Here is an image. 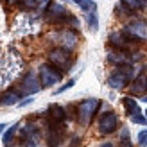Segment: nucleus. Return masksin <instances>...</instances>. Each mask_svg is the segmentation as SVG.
Returning <instances> with one entry per match:
<instances>
[{
    "label": "nucleus",
    "instance_id": "obj_23",
    "mask_svg": "<svg viewBox=\"0 0 147 147\" xmlns=\"http://www.w3.org/2000/svg\"><path fill=\"white\" fill-rule=\"evenodd\" d=\"M120 147H133V144H131V140H129L127 129H124V133H122V144H120Z\"/></svg>",
    "mask_w": 147,
    "mask_h": 147
},
{
    "label": "nucleus",
    "instance_id": "obj_29",
    "mask_svg": "<svg viewBox=\"0 0 147 147\" xmlns=\"http://www.w3.org/2000/svg\"><path fill=\"white\" fill-rule=\"evenodd\" d=\"M99 147H113V144H109V142H104V144H100Z\"/></svg>",
    "mask_w": 147,
    "mask_h": 147
},
{
    "label": "nucleus",
    "instance_id": "obj_15",
    "mask_svg": "<svg viewBox=\"0 0 147 147\" xmlns=\"http://www.w3.org/2000/svg\"><path fill=\"white\" fill-rule=\"evenodd\" d=\"M131 93L133 95H144L147 92V76H144V74H140L135 81H133V84H131Z\"/></svg>",
    "mask_w": 147,
    "mask_h": 147
},
{
    "label": "nucleus",
    "instance_id": "obj_5",
    "mask_svg": "<svg viewBox=\"0 0 147 147\" xmlns=\"http://www.w3.org/2000/svg\"><path fill=\"white\" fill-rule=\"evenodd\" d=\"M122 32L126 34L131 41L140 43V41H144L147 38V25L142 20H135V22H131V24H127L126 27H124Z\"/></svg>",
    "mask_w": 147,
    "mask_h": 147
},
{
    "label": "nucleus",
    "instance_id": "obj_22",
    "mask_svg": "<svg viewBox=\"0 0 147 147\" xmlns=\"http://www.w3.org/2000/svg\"><path fill=\"white\" fill-rule=\"evenodd\" d=\"M138 145L140 147H147V129L138 133Z\"/></svg>",
    "mask_w": 147,
    "mask_h": 147
},
{
    "label": "nucleus",
    "instance_id": "obj_28",
    "mask_svg": "<svg viewBox=\"0 0 147 147\" xmlns=\"http://www.w3.org/2000/svg\"><path fill=\"white\" fill-rule=\"evenodd\" d=\"M31 102H32V99H25V100H20L18 106H27V104H31Z\"/></svg>",
    "mask_w": 147,
    "mask_h": 147
},
{
    "label": "nucleus",
    "instance_id": "obj_25",
    "mask_svg": "<svg viewBox=\"0 0 147 147\" xmlns=\"http://www.w3.org/2000/svg\"><path fill=\"white\" fill-rule=\"evenodd\" d=\"M131 120H133L135 124H147V117H144L142 113H136L131 117Z\"/></svg>",
    "mask_w": 147,
    "mask_h": 147
},
{
    "label": "nucleus",
    "instance_id": "obj_12",
    "mask_svg": "<svg viewBox=\"0 0 147 147\" xmlns=\"http://www.w3.org/2000/svg\"><path fill=\"white\" fill-rule=\"evenodd\" d=\"M56 40L61 43V47L63 49H76L77 47V34L72 31V29H63V31H59L56 34Z\"/></svg>",
    "mask_w": 147,
    "mask_h": 147
},
{
    "label": "nucleus",
    "instance_id": "obj_1",
    "mask_svg": "<svg viewBox=\"0 0 147 147\" xmlns=\"http://www.w3.org/2000/svg\"><path fill=\"white\" fill-rule=\"evenodd\" d=\"M133 76H135V70H133L131 65H120V67H117L109 74L108 84L111 88H115V90H120V88H124L127 83H131Z\"/></svg>",
    "mask_w": 147,
    "mask_h": 147
},
{
    "label": "nucleus",
    "instance_id": "obj_8",
    "mask_svg": "<svg viewBox=\"0 0 147 147\" xmlns=\"http://www.w3.org/2000/svg\"><path fill=\"white\" fill-rule=\"evenodd\" d=\"M117 127H119V117L113 111H106L100 115V119H99V133L100 135H111Z\"/></svg>",
    "mask_w": 147,
    "mask_h": 147
},
{
    "label": "nucleus",
    "instance_id": "obj_11",
    "mask_svg": "<svg viewBox=\"0 0 147 147\" xmlns=\"http://www.w3.org/2000/svg\"><path fill=\"white\" fill-rule=\"evenodd\" d=\"M22 142H24L27 147H36L38 145V142H40V129H38V126H34V124L29 122L24 127V131H22Z\"/></svg>",
    "mask_w": 147,
    "mask_h": 147
},
{
    "label": "nucleus",
    "instance_id": "obj_31",
    "mask_svg": "<svg viewBox=\"0 0 147 147\" xmlns=\"http://www.w3.org/2000/svg\"><path fill=\"white\" fill-rule=\"evenodd\" d=\"M5 129V124H0V135H2V131Z\"/></svg>",
    "mask_w": 147,
    "mask_h": 147
},
{
    "label": "nucleus",
    "instance_id": "obj_24",
    "mask_svg": "<svg viewBox=\"0 0 147 147\" xmlns=\"http://www.w3.org/2000/svg\"><path fill=\"white\" fill-rule=\"evenodd\" d=\"M74 84H76V79H70V81H67V84H63L61 88H57L56 93L59 95V93H63V92H67V90H70V88H72Z\"/></svg>",
    "mask_w": 147,
    "mask_h": 147
},
{
    "label": "nucleus",
    "instance_id": "obj_32",
    "mask_svg": "<svg viewBox=\"0 0 147 147\" xmlns=\"http://www.w3.org/2000/svg\"><path fill=\"white\" fill-rule=\"evenodd\" d=\"M145 113H147V111H145Z\"/></svg>",
    "mask_w": 147,
    "mask_h": 147
},
{
    "label": "nucleus",
    "instance_id": "obj_16",
    "mask_svg": "<svg viewBox=\"0 0 147 147\" xmlns=\"http://www.w3.org/2000/svg\"><path fill=\"white\" fill-rule=\"evenodd\" d=\"M20 97H22L20 92L9 90V92H5L2 97H0V104H2V106H14V104H18V102H20Z\"/></svg>",
    "mask_w": 147,
    "mask_h": 147
},
{
    "label": "nucleus",
    "instance_id": "obj_21",
    "mask_svg": "<svg viewBox=\"0 0 147 147\" xmlns=\"http://www.w3.org/2000/svg\"><path fill=\"white\" fill-rule=\"evenodd\" d=\"M41 0H20V5L24 9H38Z\"/></svg>",
    "mask_w": 147,
    "mask_h": 147
},
{
    "label": "nucleus",
    "instance_id": "obj_13",
    "mask_svg": "<svg viewBox=\"0 0 147 147\" xmlns=\"http://www.w3.org/2000/svg\"><path fill=\"white\" fill-rule=\"evenodd\" d=\"M108 61L111 65H117V67H120V65H131L135 59L131 57L127 52H122V50H115V52H109L108 54Z\"/></svg>",
    "mask_w": 147,
    "mask_h": 147
},
{
    "label": "nucleus",
    "instance_id": "obj_6",
    "mask_svg": "<svg viewBox=\"0 0 147 147\" xmlns=\"http://www.w3.org/2000/svg\"><path fill=\"white\" fill-rule=\"evenodd\" d=\"M45 16H47L49 22H52V24H67L70 20V13L65 9L61 4L50 2L45 9Z\"/></svg>",
    "mask_w": 147,
    "mask_h": 147
},
{
    "label": "nucleus",
    "instance_id": "obj_17",
    "mask_svg": "<svg viewBox=\"0 0 147 147\" xmlns=\"http://www.w3.org/2000/svg\"><path fill=\"white\" fill-rule=\"evenodd\" d=\"M122 104H124V108H126V111H127L129 117H133V115H136V113H142V111H140V106H138V102H136L135 99H131V97H124V99H122Z\"/></svg>",
    "mask_w": 147,
    "mask_h": 147
},
{
    "label": "nucleus",
    "instance_id": "obj_4",
    "mask_svg": "<svg viewBox=\"0 0 147 147\" xmlns=\"http://www.w3.org/2000/svg\"><path fill=\"white\" fill-rule=\"evenodd\" d=\"M97 108H99V99H86L79 104L77 108V119L83 126H88L92 122L93 115L97 113Z\"/></svg>",
    "mask_w": 147,
    "mask_h": 147
},
{
    "label": "nucleus",
    "instance_id": "obj_10",
    "mask_svg": "<svg viewBox=\"0 0 147 147\" xmlns=\"http://www.w3.org/2000/svg\"><path fill=\"white\" fill-rule=\"evenodd\" d=\"M108 41L115 50H122V52H129V50L133 49V43H135V41H131L124 32H111Z\"/></svg>",
    "mask_w": 147,
    "mask_h": 147
},
{
    "label": "nucleus",
    "instance_id": "obj_14",
    "mask_svg": "<svg viewBox=\"0 0 147 147\" xmlns=\"http://www.w3.org/2000/svg\"><path fill=\"white\" fill-rule=\"evenodd\" d=\"M67 119V111L59 104H52L49 108V122H65Z\"/></svg>",
    "mask_w": 147,
    "mask_h": 147
},
{
    "label": "nucleus",
    "instance_id": "obj_27",
    "mask_svg": "<svg viewBox=\"0 0 147 147\" xmlns=\"http://www.w3.org/2000/svg\"><path fill=\"white\" fill-rule=\"evenodd\" d=\"M135 2L138 4V7H140V9H144V7L147 5V0H135Z\"/></svg>",
    "mask_w": 147,
    "mask_h": 147
},
{
    "label": "nucleus",
    "instance_id": "obj_3",
    "mask_svg": "<svg viewBox=\"0 0 147 147\" xmlns=\"http://www.w3.org/2000/svg\"><path fill=\"white\" fill-rule=\"evenodd\" d=\"M63 77V72L59 68H56L54 65H41L40 67V81H41V86H45V88H50V86H54L57 84L61 81Z\"/></svg>",
    "mask_w": 147,
    "mask_h": 147
},
{
    "label": "nucleus",
    "instance_id": "obj_30",
    "mask_svg": "<svg viewBox=\"0 0 147 147\" xmlns=\"http://www.w3.org/2000/svg\"><path fill=\"white\" fill-rule=\"evenodd\" d=\"M16 2H20V0H7V4H9V5H13V4H16Z\"/></svg>",
    "mask_w": 147,
    "mask_h": 147
},
{
    "label": "nucleus",
    "instance_id": "obj_9",
    "mask_svg": "<svg viewBox=\"0 0 147 147\" xmlns=\"http://www.w3.org/2000/svg\"><path fill=\"white\" fill-rule=\"evenodd\" d=\"M40 90H41V81L38 79V76L34 72H29L20 84V93L22 95H34Z\"/></svg>",
    "mask_w": 147,
    "mask_h": 147
},
{
    "label": "nucleus",
    "instance_id": "obj_7",
    "mask_svg": "<svg viewBox=\"0 0 147 147\" xmlns=\"http://www.w3.org/2000/svg\"><path fill=\"white\" fill-rule=\"evenodd\" d=\"M65 138V126L63 122H49L47 129V144L49 147H59Z\"/></svg>",
    "mask_w": 147,
    "mask_h": 147
},
{
    "label": "nucleus",
    "instance_id": "obj_19",
    "mask_svg": "<svg viewBox=\"0 0 147 147\" xmlns=\"http://www.w3.org/2000/svg\"><path fill=\"white\" fill-rule=\"evenodd\" d=\"M16 129H18V124H13V126L4 133V145H5V147L13 144V138H14V133H16Z\"/></svg>",
    "mask_w": 147,
    "mask_h": 147
},
{
    "label": "nucleus",
    "instance_id": "obj_26",
    "mask_svg": "<svg viewBox=\"0 0 147 147\" xmlns=\"http://www.w3.org/2000/svg\"><path fill=\"white\" fill-rule=\"evenodd\" d=\"M79 144H81V140H79V136H74V138H72V144H70L68 147H79Z\"/></svg>",
    "mask_w": 147,
    "mask_h": 147
},
{
    "label": "nucleus",
    "instance_id": "obj_18",
    "mask_svg": "<svg viewBox=\"0 0 147 147\" xmlns=\"http://www.w3.org/2000/svg\"><path fill=\"white\" fill-rule=\"evenodd\" d=\"M86 22L90 25L92 31H97L99 29V18H97V9H92V11H86Z\"/></svg>",
    "mask_w": 147,
    "mask_h": 147
},
{
    "label": "nucleus",
    "instance_id": "obj_20",
    "mask_svg": "<svg viewBox=\"0 0 147 147\" xmlns=\"http://www.w3.org/2000/svg\"><path fill=\"white\" fill-rule=\"evenodd\" d=\"M74 4H77L83 11H92V9H97V4L93 0H72Z\"/></svg>",
    "mask_w": 147,
    "mask_h": 147
},
{
    "label": "nucleus",
    "instance_id": "obj_2",
    "mask_svg": "<svg viewBox=\"0 0 147 147\" xmlns=\"http://www.w3.org/2000/svg\"><path fill=\"white\" fill-rule=\"evenodd\" d=\"M49 63L54 65L56 68H59L61 72H67L72 63H74V57L70 54L68 49H63V47H57V49H52L49 52Z\"/></svg>",
    "mask_w": 147,
    "mask_h": 147
}]
</instances>
